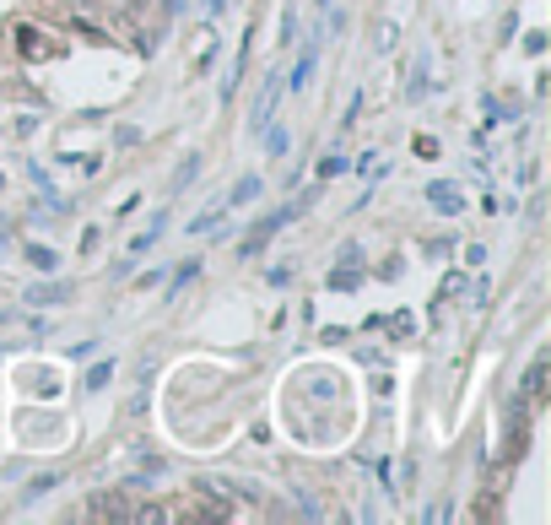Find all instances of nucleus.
<instances>
[{"label":"nucleus","mask_w":551,"mask_h":525,"mask_svg":"<svg viewBox=\"0 0 551 525\" xmlns=\"http://www.w3.org/2000/svg\"><path fill=\"white\" fill-rule=\"evenodd\" d=\"M303 206H308V201H298V206H287V212H270V217H265V222H260V228L244 238V244H238V254H244V260H249V254H260V249L270 244V233H276V228H287V222H292Z\"/></svg>","instance_id":"f03ea898"},{"label":"nucleus","mask_w":551,"mask_h":525,"mask_svg":"<svg viewBox=\"0 0 551 525\" xmlns=\"http://www.w3.org/2000/svg\"><path fill=\"white\" fill-rule=\"evenodd\" d=\"M260 190H265V179H260V174H244V179L233 184V195H228V206H249V201H260Z\"/></svg>","instance_id":"423d86ee"},{"label":"nucleus","mask_w":551,"mask_h":525,"mask_svg":"<svg viewBox=\"0 0 551 525\" xmlns=\"http://www.w3.org/2000/svg\"><path fill=\"white\" fill-rule=\"evenodd\" d=\"M195 174H200V158L189 152V158H184V163L173 168V179H168V195H179V190H189V184H195Z\"/></svg>","instance_id":"6e6552de"},{"label":"nucleus","mask_w":551,"mask_h":525,"mask_svg":"<svg viewBox=\"0 0 551 525\" xmlns=\"http://www.w3.org/2000/svg\"><path fill=\"white\" fill-rule=\"evenodd\" d=\"M417 158H438V141H433V136H417Z\"/></svg>","instance_id":"a211bd4d"},{"label":"nucleus","mask_w":551,"mask_h":525,"mask_svg":"<svg viewBox=\"0 0 551 525\" xmlns=\"http://www.w3.org/2000/svg\"><path fill=\"white\" fill-rule=\"evenodd\" d=\"M308 77H314V49H303V54H298V65H292V93H303V87H308Z\"/></svg>","instance_id":"9d476101"},{"label":"nucleus","mask_w":551,"mask_h":525,"mask_svg":"<svg viewBox=\"0 0 551 525\" xmlns=\"http://www.w3.org/2000/svg\"><path fill=\"white\" fill-rule=\"evenodd\" d=\"M389 331H395V336H411V331H417V319H411V314H395Z\"/></svg>","instance_id":"dca6fc26"},{"label":"nucleus","mask_w":551,"mask_h":525,"mask_svg":"<svg viewBox=\"0 0 551 525\" xmlns=\"http://www.w3.org/2000/svg\"><path fill=\"white\" fill-rule=\"evenodd\" d=\"M282 87H287V82L276 77V71L265 77V93H260V98H254V109H249V136H260V130L276 119V103H282Z\"/></svg>","instance_id":"f257e3e1"},{"label":"nucleus","mask_w":551,"mask_h":525,"mask_svg":"<svg viewBox=\"0 0 551 525\" xmlns=\"http://www.w3.org/2000/svg\"><path fill=\"white\" fill-rule=\"evenodd\" d=\"M87 509H92V514H98V520H114V514H119V520H124V514H130V509H124V504H114V493H92V504H87Z\"/></svg>","instance_id":"1a4fd4ad"},{"label":"nucleus","mask_w":551,"mask_h":525,"mask_svg":"<svg viewBox=\"0 0 551 525\" xmlns=\"http://www.w3.org/2000/svg\"><path fill=\"white\" fill-rule=\"evenodd\" d=\"M195 271H200V260H184V266H179V271H173V287H184V282H189V277H195Z\"/></svg>","instance_id":"f3484780"},{"label":"nucleus","mask_w":551,"mask_h":525,"mask_svg":"<svg viewBox=\"0 0 551 525\" xmlns=\"http://www.w3.org/2000/svg\"><path fill=\"white\" fill-rule=\"evenodd\" d=\"M22 298L28 303H71V282H33Z\"/></svg>","instance_id":"39448f33"},{"label":"nucleus","mask_w":551,"mask_h":525,"mask_svg":"<svg viewBox=\"0 0 551 525\" xmlns=\"http://www.w3.org/2000/svg\"><path fill=\"white\" fill-rule=\"evenodd\" d=\"M222 6H228V0H212V17H222Z\"/></svg>","instance_id":"6ab92c4d"},{"label":"nucleus","mask_w":551,"mask_h":525,"mask_svg":"<svg viewBox=\"0 0 551 525\" xmlns=\"http://www.w3.org/2000/svg\"><path fill=\"white\" fill-rule=\"evenodd\" d=\"M540 379H546V358H535V363L524 368V379H519V401H535V396H540Z\"/></svg>","instance_id":"0eeeda50"},{"label":"nucleus","mask_w":551,"mask_h":525,"mask_svg":"<svg viewBox=\"0 0 551 525\" xmlns=\"http://www.w3.org/2000/svg\"><path fill=\"white\" fill-rule=\"evenodd\" d=\"M108 374H114V363H92V374H87V390H103V384H108Z\"/></svg>","instance_id":"4468645a"},{"label":"nucleus","mask_w":551,"mask_h":525,"mask_svg":"<svg viewBox=\"0 0 551 525\" xmlns=\"http://www.w3.org/2000/svg\"><path fill=\"white\" fill-rule=\"evenodd\" d=\"M368 277H363V260H340V266H330V287L335 293H357Z\"/></svg>","instance_id":"20e7f679"},{"label":"nucleus","mask_w":551,"mask_h":525,"mask_svg":"<svg viewBox=\"0 0 551 525\" xmlns=\"http://www.w3.org/2000/svg\"><path fill=\"white\" fill-rule=\"evenodd\" d=\"M28 260L44 266V271H54V249H44V244H28Z\"/></svg>","instance_id":"ddd939ff"},{"label":"nucleus","mask_w":551,"mask_h":525,"mask_svg":"<svg viewBox=\"0 0 551 525\" xmlns=\"http://www.w3.org/2000/svg\"><path fill=\"white\" fill-rule=\"evenodd\" d=\"M395 38H400V28H395V22H384V28L373 33V49L384 54V49H395Z\"/></svg>","instance_id":"9b49d317"},{"label":"nucleus","mask_w":551,"mask_h":525,"mask_svg":"<svg viewBox=\"0 0 551 525\" xmlns=\"http://www.w3.org/2000/svg\"><path fill=\"white\" fill-rule=\"evenodd\" d=\"M427 206H433L438 217H459V212H465V195H459V184L438 179V184H427Z\"/></svg>","instance_id":"7ed1b4c3"},{"label":"nucleus","mask_w":551,"mask_h":525,"mask_svg":"<svg viewBox=\"0 0 551 525\" xmlns=\"http://www.w3.org/2000/svg\"><path fill=\"white\" fill-rule=\"evenodd\" d=\"M340 168H347V158H340V152H330V158H319V179H330V174H340Z\"/></svg>","instance_id":"2eb2a0df"},{"label":"nucleus","mask_w":551,"mask_h":525,"mask_svg":"<svg viewBox=\"0 0 551 525\" xmlns=\"http://www.w3.org/2000/svg\"><path fill=\"white\" fill-rule=\"evenodd\" d=\"M54 488H60L54 472H49V477H33V482H28V498H44V493H54Z\"/></svg>","instance_id":"f8f14e48"}]
</instances>
